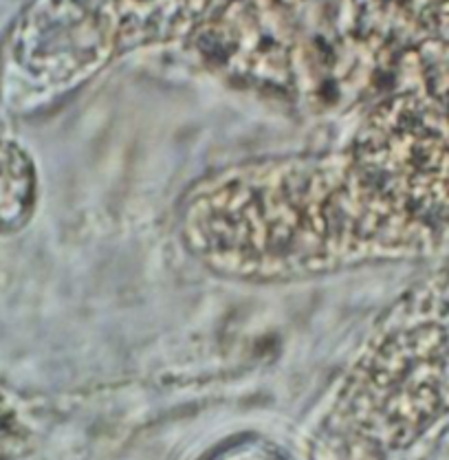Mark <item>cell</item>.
Segmentation results:
<instances>
[{
    "mask_svg": "<svg viewBox=\"0 0 449 460\" xmlns=\"http://www.w3.org/2000/svg\"><path fill=\"white\" fill-rule=\"evenodd\" d=\"M36 197L38 179L31 156L0 117V236L24 227L36 208Z\"/></svg>",
    "mask_w": 449,
    "mask_h": 460,
    "instance_id": "obj_2",
    "label": "cell"
},
{
    "mask_svg": "<svg viewBox=\"0 0 449 460\" xmlns=\"http://www.w3.org/2000/svg\"><path fill=\"white\" fill-rule=\"evenodd\" d=\"M180 232L209 269L260 282L434 252L353 150L245 161L205 176L183 200Z\"/></svg>",
    "mask_w": 449,
    "mask_h": 460,
    "instance_id": "obj_1",
    "label": "cell"
},
{
    "mask_svg": "<svg viewBox=\"0 0 449 460\" xmlns=\"http://www.w3.org/2000/svg\"><path fill=\"white\" fill-rule=\"evenodd\" d=\"M209 460H286L282 458L276 449L262 443H236L223 447L221 452L214 454Z\"/></svg>",
    "mask_w": 449,
    "mask_h": 460,
    "instance_id": "obj_3",
    "label": "cell"
}]
</instances>
